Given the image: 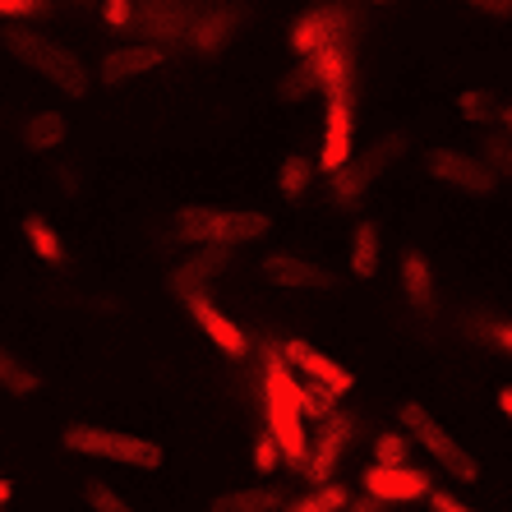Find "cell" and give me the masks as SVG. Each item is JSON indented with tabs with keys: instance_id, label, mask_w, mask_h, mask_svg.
<instances>
[{
	"instance_id": "26",
	"label": "cell",
	"mask_w": 512,
	"mask_h": 512,
	"mask_svg": "<svg viewBox=\"0 0 512 512\" xmlns=\"http://www.w3.org/2000/svg\"><path fill=\"white\" fill-rule=\"evenodd\" d=\"M314 88H319V60H314V56H300V65L286 74L277 93H282L286 102H300V97H310Z\"/></svg>"
},
{
	"instance_id": "12",
	"label": "cell",
	"mask_w": 512,
	"mask_h": 512,
	"mask_svg": "<svg viewBox=\"0 0 512 512\" xmlns=\"http://www.w3.org/2000/svg\"><path fill=\"white\" fill-rule=\"evenodd\" d=\"M167 51L162 42H120L116 51H107L102 56V88H120V84H130V79H139V74H153L157 65H167Z\"/></svg>"
},
{
	"instance_id": "16",
	"label": "cell",
	"mask_w": 512,
	"mask_h": 512,
	"mask_svg": "<svg viewBox=\"0 0 512 512\" xmlns=\"http://www.w3.org/2000/svg\"><path fill=\"white\" fill-rule=\"evenodd\" d=\"M346 439H351V416L333 411V416L323 420V434L310 443V457H305V480H310V485H328V480H333Z\"/></svg>"
},
{
	"instance_id": "2",
	"label": "cell",
	"mask_w": 512,
	"mask_h": 512,
	"mask_svg": "<svg viewBox=\"0 0 512 512\" xmlns=\"http://www.w3.org/2000/svg\"><path fill=\"white\" fill-rule=\"evenodd\" d=\"M273 231L268 213H250V208H208V203H185L171 217V236L185 245H245V240H263Z\"/></svg>"
},
{
	"instance_id": "8",
	"label": "cell",
	"mask_w": 512,
	"mask_h": 512,
	"mask_svg": "<svg viewBox=\"0 0 512 512\" xmlns=\"http://www.w3.org/2000/svg\"><path fill=\"white\" fill-rule=\"evenodd\" d=\"M245 24H250V5H245V0H231V5H199L185 47H190L194 56H222Z\"/></svg>"
},
{
	"instance_id": "41",
	"label": "cell",
	"mask_w": 512,
	"mask_h": 512,
	"mask_svg": "<svg viewBox=\"0 0 512 512\" xmlns=\"http://www.w3.org/2000/svg\"><path fill=\"white\" fill-rule=\"evenodd\" d=\"M14 499V485H10V480H5V476H0V508H5V503H10Z\"/></svg>"
},
{
	"instance_id": "25",
	"label": "cell",
	"mask_w": 512,
	"mask_h": 512,
	"mask_svg": "<svg viewBox=\"0 0 512 512\" xmlns=\"http://www.w3.org/2000/svg\"><path fill=\"white\" fill-rule=\"evenodd\" d=\"M346 503H351V499H346V489L328 480V485H314L310 494H305V499L286 503V512H342Z\"/></svg>"
},
{
	"instance_id": "24",
	"label": "cell",
	"mask_w": 512,
	"mask_h": 512,
	"mask_svg": "<svg viewBox=\"0 0 512 512\" xmlns=\"http://www.w3.org/2000/svg\"><path fill=\"white\" fill-rule=\"evenodd\" d=\"M310 180H314V162L305 153H291L277 167V190H282V199H300V194L310 190Z\"/></svg>"
},
{
	"instance_id": "19",
	"label": "cell",
	"mask_w": 512,
	"mask_h": 512,
	"mask_svg": "<svg viewBox=\"0 0 512 512\" xmlns=\"http://www.w3.org/2000/svg\"><path fill=\"white\" fill-rule=\"evenodd\" d=\"M402 286H406V300H411L416 310L434 305V273H429V259L420 250L402 254Z\"/></svg>"
},
{
	"instance_id": "30",
	"label": "cell",
	"mask_w": 512,
	"mask_h": 512,
	"mask_svg": "<svg viewBox=\"0 0 512 512\" xmlns=\"http://www.w3.org/2000/svg\"><path fill=\"white\" fill-rule=\"evenodd\" d=\"M300 402H305V416H319V420H328L337 411V393L323 388V383H314V379L300 388Z\"/></svg>"
},
{
	"instance_id": "11",
	"label": "cell",
	"mask_w": 512,
	"mask_h": 512,
	"mask_svg": "<svg viewBox=\"0 0 512 512\" xmlns=\"http://www.w3.org/2000/svg\"><path fill=\"white\" fill-rule=\"evenodd\" d=\"M425 167L434 180L453 185V190H466V194H489L499 185V176L485 167V157H471L462 148H434Z\"/></svg>"
},
{
	"instance_id": "9",
	"label": "cell",
	"mask_w": 512,
	"mask_h": 512,
	"mask_svg": "<svg viewBox=\"0 0 512 512\" xmlns=\"http://www.w3.org/2000/svg\"><path fill=\"white\" fill-rule=\"evenodd\" d=\"M231 268V245H194L190 259H180L167 273V291L190 305L194 296H208V286Z\"/></svg>"
},
{
	"instance_id": "28",
	"label": "cell",
	"mask_w": 512,
	"mask_h": 512,
	"mask_svg": "<svg viewBox=\"0 0 512 512\" xmlns=\"http://www.w3.org/2000/svg\"><path fill=\"white\" fill-rule=\"evenodd\" d=\"M499 107L503 102H494V93H485V88H466L462 97H457V111H462L471 125H485V120H499Z\"/></svg>"
},
{
	"instance_id": "43",
	"label": "cell",
	"mask_w": 512,
	"mask_h": 512,
	"mask_svg": "<svg viewBox=\"0 0 512 512\" xmlns=\"http://www.w3.org/2000/svg\"><path fill=\"white\" fill-rule=\"evenodd\" d=\"M370 5H388V0H370Z\"/></svg>"
},
{
	"instance_id": "22",
	"label": "cell",
	"mask_w": 512,
	"mask_h": 512,
	"mask_svg": "<svg viewBox=\"0 0 512 512\" xmlns=\"http://www.w3.org/2000/svg\"><path fill=\"white\" fill-rule=\"evenodd\" d=\"M24 236H28V245H33V254L42 263H51V268H60L65 263V240H60V231L51 227L47 217H24Z\"/></svg>"
},
{
	"instance_id": "3",
	"label": "cell",
	"mask_w": 512,
	"mask_h": 512,
	"mask_svg": "<svg viewBox=\"0 0 512 512\" xmlns=\"http://www.w3.org/2000/svg\"><path fill=\"white\" fill-rule=\"evenodd\" d=\"M5 47H10V56L24 60L33 74H42L51 88H60V93L84 97L88 84H93V74H88L84 60L74 56L70 47H60V42H51V37H42V33H28V28H5Z\"/></svg>"
},
{
	"instance_id": "27",
	"label": "cell",
	"mask_w": 512,
	"mask_h": 512,
	"mask_svg": "<svg viewBox=\"0 0 512 512\" xmlns=\"http://www.w3.org/2000/svg\"><path fill=\"white\" fill-rule=\"evenodd\" d=\"M480 157H485V167L499 180H512V134L508 130L489 134V139L480 143Z\"/></svg>"
},
{
	"instance_id": "37",
	"label": "cell",
	"mask_w": 512,
	"mask_h": 512,
	"mask_svg": "<svg viewBox=\"0 0 512 512\" xmlns=\"http://www.w3.org/2000/svg\"><path fill=\"white\" fill-rule=\"evenodd\" d=\"M489 333H494V342H499L503 351H512V323H494Z\"/></svg>"
},
{
	"instance_id": "32",
	"label": "cell",
	"mask_w": 512,
	"mask_h": 512,
	"mask_svg": "<svg viewBox=\"0 0 512 512\" xmlns=\"http://www.w3.org/2000/svg\"><path fill=\"white\" fill-rule=\"evenodd\" d=\"M277 462H282V443H277L273 434H259V439H254V466H259L263 476H273Z\"/></svg>"
},
{
	"instance_id": "20",
	"label": "cell",
	"mask_w": 512,
	"mask_h": 512,
	"mask_svg": "<svg viewBox=\"0 0 512 512\" xmlns=\"http://www.w3.org/2000/svg\"><path fill=\"white\" fill-rule=\"evenodd\" d=\"M379 259H383V236L374 222H356L351 231V273L356 277H374L379 273Z\"/></svg>"
},
{
	"instance_id": "10",
	"label": "cell",
	"mask_w": 512,
	"mask_h": 512,
	"mask_svg": "<svg viewBox=\"0 0 512 512\" xmlns=\"http://www.w3.org/2000/svg\"><path fill=\"white\" fill-rule=\"evenodd\" d=\"M199 5L194 0H134V24L148 42H162V47H176L190 37V24Z\"/></svg>"
},
{
	"instance_id": "14",
	"label": "cell",
	"mask_w": 512,
	"mask_h": 512,
	"mask_svg": "<svg viewBox=\"0 0 512 512\" xmlns=\"http://www.w3.org/2000/svg\"><path fill=\"white\" fill-rule=\"evenodd\" d=\"M282 356H286V365H291V370H300V374H305V379L323 383V388H333L337 397H342V393H351V388H356V374L346 370V365H337L333 356H323L319 346L300 342V337H291V342L282 346Z\"/></svg>"
},
{
	"instance_id": "18",
	"label": "cell",
	"mask_w": 512,
	"mask_h": 512,
	"mask_svg": "<svg viewBox=\"0 0 512 512\" xmlns=\"http://www.w3.org/2000/svg\"><path fill=\"white\" fill-rule=\"evenodd\" d=\"M286 499L273 485H254V489H227L213 499V512H282Z\"/></svg>"
},
{
	"instance_id": "29",
	"label": "cell",
	"mask_w": 512,
	"mask_h": 512,
	"mask_svg": "<svg viewBox=\"0 0 512 512\" xmlns=\"http://www.w3.org/2000/svg\"><path fill=\"white\" fill-rule=\"evenodd\" d=\"M406 453H411V434L406 429H393V434L374 439V462L379 466H406Z\"/></svg>"
},
{
	"instance_id": "17",
	"label": "cell",
	"mask_w": 512,
	"mask_h": 512,
	"mask_svg": "<svg viewBox=\"0 0 512 512\" xmlns=\"http://www.w3.org/2000/svg\"><path fill=\"white\" fill-rule=\"evenodd\" d=\"M190 314H194V323L203 328V337L222 351V356H231V360H245L250 356V337H245V328H240L236 319H227V314L217 310L208 296H194L190 300Z\"/></svg>"
},
{
	"instance_id": "6",
	"label": "cell",
	"mask_w": 512,
	"mask_h": 512,
	"mask_svg": "<svg viewBox=\"0 0 512 512\" xmlns=\"http://www.w3.org/2000/svg\"><path fill=\"white\" fill-rule=\"evenodd\" d=\"M402 153H406V134H383L379 143H370V148L351 153V162H346L342 171H333V176H328V180H333V185H328L333 203H337V208H351V203H360L365 194H370L374 180L393 167Z\"/></svg>"
},
{
	"instance_id": "5",
	"label": "cell",
	"mask_w": 512,
	"mask_h": 512,
	"mask_svg": "<svg viewBox=\"0 0 512 512\" xmlns=\"http://www.w3.org/2000/svg\"><path fill=\"white\" fill-rule=\"evenodd\" d=\"M402 429H406V434H411V439H416L420 448H425V453L434 457V462H439L453 480H466V485H476V480H480V462L471 457V448H466V443H457L453 434H448L439 420L429 416L420 402H406V406H402Z\"/></svg>"
},
{
	"instance_id": "21",
	"label": "cell",
	"mask_w": 512,
	"mask_h": 512,
	"mask_svg": "<svg viewBox=\"0 0 512 512\" xmlns=\"http://www.w3.org/2000/svg\"><path fill=\"white\" fill-rule=\"evenodd\" d=\"M65 130H70V125H65L60 111H37V116H28V125H24L28 153H51V148H60Z\"/></svg>"
},
{
	"instance_id": "39",
	"label": "cell",
	"mask_w": 512,
	"mask_h": 512,
	"mask_svg": "<svg viewBox=\"0 0 512 512\" xmlns=\"http://www.w3.org/2000/svg\"><path fill=\"white\" fill-rule=\"evenodd\" d=\"M499 411L512 420V388H503V393H499Z\"/></svg>"
},
{
	"instance_id": "35",
	"label": "cell",
	"mask_w": 512,
	"mask_h": 512,
	"mask_svg": "<svg viewBox=\"0 0 512 512\" xmlns=\"http://www.w3.org/2000/svg\"><path fill=\"white\" fill-rule=\"evenodd\" d=\"M466 10L489 14V19H512V0H462Z\"/></svg>"
},
{
	"instance_id": "4",
	"label": "cell",
	"mask_w": 512,
	"mask_h": 512,
	"mask_svg": "<svg viewBox=\"0 0 512 512\" xmlns=\"http://www.w3.org/2000/svg\"><path fill=\"white\" fill-rule=\"evenodd\" d=\"M60 443L70 453H84V457H102V462H116V466H139V471H157L167 462L162 457V443L153 439H139V434H125V429H102V425H65Z\"/></svg>"
},
{
	"instance_id": "15",
	"label": "cell",
	"mask_w": 512,
	"mask_h": 512,
	"mask_svg": "<svg viewBox=\"0 0 512 512\" xmlns=\"http://www.w3.org/2000/svg\"><path fill=\"white\" fill-rule=\"evenodd\" d=\"M263 282L282 286V291H328V286H337V277L310 259H296V254H268L263 259Z\"/></svg>"
},
{
	"instance_id": "1",
	"label": "cell",
	"mask_w": 512,
	"mask_h": 512,
	"mask_svg": "<svg viewBox=\"0 0 512 512\" xmlns=\"http://www.w3.org/2000/svg\"><path fill=\"white\" fill-rule=\"evenodd\" d=\"M263 416H268V434L282 443L286 462L310 457V439H305V402H300V383L286 370L282 346L268 342V360H263Z\"/></svg>"
},
{
	"instance_id": "42",
	"label": "cell",
	"mask_w": 512,
	"mask_h": 512,
	"mask_svg": "<svg viewBox=\"0 0 512 512\" xmlns=\"http://www.w3.org/2000/svg\"><path fill=\"white\" fill-rule=\"evenodd\" d=\"M194 5H231V0H194Z\"/></svg>"
},
{
	"instance_id": "36",
	"label": "cell",
	"mask_w": 512,
	"mask_h": 512,
	"mask_svg": "<svg viewBox=\"0 0 512 512\" xmlns=\"http://www.w3.org/2000/svg\"><path fill=\"white\" fill-rule=\"evenodd\" d=\"M429 512H471V508H466L457 494H448V489H434V494H429Z\"/></svg>"
},
{
	"instance_id": "23",
	"label": "cell",
	"mask_w": 512,
	"mask_h": 512,
	"mask_svg": "<svg viewBox=\"0 0 512 512\" xmlns=\"http://www.w3.org/2000/svg\"><path fill=\"white\" fill-rule=\"evenodd\" d=\"M37 374L28 370L24 360L14 356L10 346H0V388H5V393H14V397H28V393H37Z\"/></svg>"
},
{
	"instance_id": "33",
	"label": "cell",
	"mask_w": 512,
	"mask_h": 512,
	"mask_svg": "<svg viewBox=\"0 0 512 512\" xmlns=\"http://www.w3.org/2000/svg\"><path fill=\"white\" fill-rule=\"evenodd\" d=\"M51 14V0H0V19H42Z\"/></svg>"
},
{
	"instance_id": "13",
	"label": "cell",
	"mask_w": 512,
	"mask_h": 512,
	"mask_svg": "<svg viewBox=\"0 0 512 512\" xmlns=\"http://www.w3.org/2000/svg\"><path fill=\"white\" fill-rule=\"evenodd\" d=\"M360 480H365V494H374V499H383V503H416V499L434 494L429 476L416 471V466H379L374 462Z\"/></svg>"
},
{
	"instance_id": "31",
	"label": "cell",
	"mask_w": 512,
	"mask_h": 512,
	"mask_svg": "<svg viewBox=\"0 0 512 512\" xmlns=\"http://www.w3.org/2000/svg\"><path fill=\"white\" fill-rule=\"evenodd\" d=\"M84 499H88V508H93V512H134V508H130V499H120L116 489L102 485V480H88Z\"/></svg>"
},
{
	"instance_id": "38",
	"label": "cell",
	"mask_w": 512,
	"mask_h": 512,
	"mask_svg": "<svg viewBox=\"0 0 512 512\" xmlns=\"http://www.w3.org/2000/svg\"><path fill=\"white\" fill-rule=\"evenodd\" d=\"M383 508H388V503H383V499H374V494H370V499H365V503H346V512H383Z\"/></svg>"
},
{
	"instance_id": "34",
	"label": "cell",
	"mask_w": 512,
	"mask_h": 512,
	"mask_svg": "<svg viewBox=\"0 0 512 512\" xmlns=\"http://www.w3.org/2000/svg\"><path fill=\"white\" fill-rule=\"evenodd\" d=\"M102 24L125 33L134 24V0H102Z\"/></svg>"
},
{
	"instance_id": "44",
	"label": "cell",
	"mask_w": 512,
	"mask_h": 512,
	"mask_svg": "<svg viewBox=\"0 0 512 512\" xmlns=\"http://www.w3.org/2000/svg\"><path fill=\"white\" fill-rule=\"evenodd\" d=\"M74 5H84V0H74Z\"/></svg>"
},
{
	"instance_id": "7",
	"label": "cell",
	"mask_w": 512,
	"mask_h": 512,
	"mask_svg": "<svg viewBox=\"0 0 512 512\" xmlns=\"http://www.w3.org/2000/svg\"><path fill=\"white\" fill-rule=\"evenodd\" d=\"M351 28H356V14L342 0H323V5H310L305 14H296V24L286 33L291 51L296 56H314V51L333 47V42H351Z\"/></svg>"
},
{
	"instance_id": "40",
	"label": "cell",
	"mask_w": 512,
	"mask_h": 512,
	"mask_svg": "<svg viewBox=\"0 0 512 512\" xmlns=\"http://www.w3.org/2000/svg\"><path fill=\"white\" fill-rule=\"evenodd\" d=\"M499 125L512 134V102H503V107H499Z\"/></svg>"
}]
</instances>
